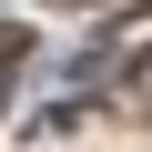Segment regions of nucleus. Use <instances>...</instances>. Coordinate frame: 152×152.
I'll list each match as a JSON object with an SVG mask.
<instances>
[{
  "label": "nucleus",
  "instance_id": "obj_1",
  "mask_svg": "<svg viewBox=\"0 0 152 152\" xmlns=\"http://www.w3.org/2000/svg\"><path fill=\"white\" fill-rule=\"evenodd\" d=\"M10 51H20V31H10V20H0V61H10Z\"/></svg>",
  "mask_w": 152,
  "mask_h": 152
},
{
  "label": "nucleus",
  "instance_id": "obj_2",
  "mask_svg": "<svg viewBox=\"0 0 152 152\" xmlns=\"http://www.w3.org/2000/svg\"><path fill=\"white\" fill-rule=\"evenodd\" d=\"M61 10H81V0H61Z\"/></svg>",
  "mask_w": 152,
  "mask_h": 152
}]
</instances>
